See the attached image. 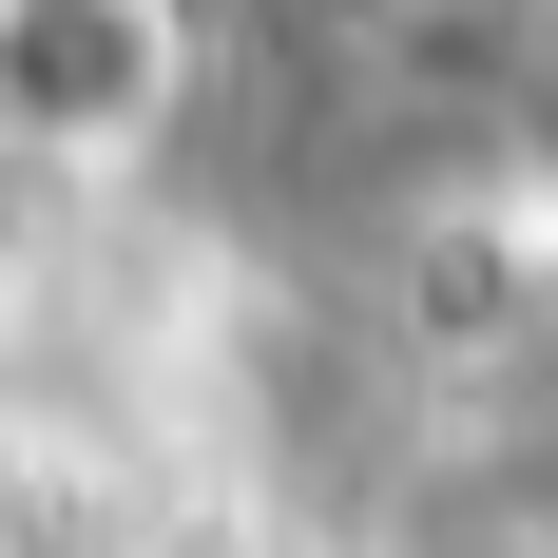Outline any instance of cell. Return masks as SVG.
Listing matches in <instances>:
<instances>
[{"label":"cell","mask_w":558,"mask_h":558,"mask_svg":"<svg viewBox=\"0 0 558 558\" xmlns=\"http://www.w3.org/2000/svg\"><path fill=\"white\" fill-rule=\"evenodd\" d=\"M173 135V0H0V155L116 173Z\"/></svg>","instance_id":"cell-1"}]
</instances>
